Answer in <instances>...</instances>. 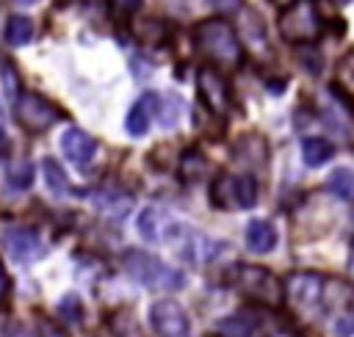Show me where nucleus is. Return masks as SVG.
Listing matches in <instances>:
<instances>
[{
    "label": "nucleus",
    "mask_w": 354,
    "mask_h": 337,
    "mask_svg": "<svg viewBox=\"0 0 354 337\" xmlns=\"http://www.w3.org/2000/svg\"><path fill=\"white\" fill-rule=\"evenodd\" d=\"M335 331H337V337H354V315L340 318V320L335 323Z\"/></svg>",
    "instance_id": "obj_24"
},
{
    "label": "nucleus",
    "mask_w": 354,
    "mask_h": 337,
    "mask_svg": "<svg viewBox=\"0 0 354 337\" xmlns=\"http://www.w3.org/2000/svg\"><path fill=\"white\" fill-rule=\"evenodd\" d=\"M14 108H17V122L30 133H41V130L53 127L55 122H61V110L50 99H44L41 94H33V91L19 94Z\"/></svg>",
    "instance_id": "obj_6"
},
{
    "label": "nucleus",
    "mask_w": 354,
    "mask_h": 337,
    "mask_svg": "<svg viewBox=\"0 0 354 337\" xmlns=\"http://www.w3.org/2000/svg\"><path fill=\"white\" fill-rule=\"evenodd\" d=\"M17 3H36V0H17Z\"/></svg>",
    "instance_id": "obj_31"
},
{
    "label": "nucleus",
    "mask_w": 354,
    "mask_h": 337,
    "mask_svg": "<svg viewBox=\"0 0 354 337\" xmlns=\"http://www.w3.org/2000/svg\"><path fill=\"white\" fill-rule=\"evenodd\" d=\"M6 180H8L11 188L22 191V188H28V185L33 182V166H30L28 160H19V163H14V166L6 171Z\"/></svg>",
    "instance_id": "obj_22"
},
{
    "label": "nucleus",
    "mask_w": 354,
    "mask_h": 337,
    "mask_svg": "<svg viewBox=\"0 0 354 337\" xmlns=\"http://www.w3.org/2000/svg\"><path fill=\"white\" fill-rule=\"evenodd\" d=\"M41 171H44V182H47V188H50L55 196H66V191H69V182H66V174H64V168L58 166V160H53V157H44V163H41Z\"/></svg>",
    "instance_id": "obj_19"
},
{
    "label": "nucleus",
    "mask_w": 354,
    "mask_h": 337,
    "mask_svg": "<svg viewBox=\"0 0 354 337\" xmlns=\"http://www.w3.org/2000/svg\"><path fill=\"white\" fill-rule=\"evenodd\" d=\"M279 36L290 44H310L321 36V11L315 0H293L279 14Z\"/></svg>",
    "instance_id": "obj_3"
},
{
    "label": "nucleus",
    "mask_w": 354,
    "mask_h": 337,
    "mask_svg": "<svg viewBox=\"0 0 354 337\" xmlns=\"http://www.w3.org/2000/svg\"><path fill=\"white\" fill-rule=\"evenodd\" d=\"M337 3H348V0H337Z\"/></svg>",
    "instance_id": "obj_33"
},
{
    "label": "nucleus",
    "mask_w": 354,
    "mask_h": 337,
    "mask_svg": "<svg viewBox=\"0 0 354 337\" xmlns=\"http://www.w3.org/2000/svg\"><path fill=\"white\" fill-rule=\"evenodd\" d=\"M61 149H64V155H66V160H72L75 166H88L91 160H94V155H97V141L86 133V130H80V127H69V130H64V135H61Z\"/></svg>",
    "instance_id": "obj_11"
},
{
    "label": "nucleus",
    "mask_w": 354,
    "mask_h": 337,
    "mask_svg": "<svg viewBox=\"0 0 354 337\" xmlns=\"http://www.w3.org/2000/svg\"><path fill=\"white\" fill-rule=\"evenodd\" d=\"M216 8H221V11H232V8H238L241 6V0H210Z\"/></svg>",
    "instance_id": "obj_27"
},
{
    "label": "nucleus",
    "mask_w": 354,
    "mask_h": 337,
    "mask_svg": "<svg viewBox=\"0 0 354 337\" xmlns=\"http://www.w3.org/2000/svg\"><path fill=\"white\" fill-rule=\"evenodd\" d=\"M351 271H354V262H351Z\"/></svg>",
    "instance_id": "obj_34"
},
{
    "label": "nucleus",
    "mask_w": 354,
    "mask_h": 337,
    "mask_svg": "<svg viewBox=\"0 0 354 337\" xmlns=\"http://www.w3.org/2000/svg\"><path fill=\"white\" fill-rule=\"evenodd\" d=\"M122 265L136 282H141L149 290H180L185 285V276L177 268H171L169 262H163V260H158L141 249L124 251Z\"/></svg>",
    "instance_id": "obj_2"
},
{
    "label": "nucleus",
    "mask_w": 354,
    "mask_h": 337,
    "mask_svg": "<svg viewBox=\"0 0 354 337\" xmlns=\"http://www.w3.org/2000/svg\"><path fill=\"white\" fill-rule=\"evenodd\" d=\"M274 246H277V229H274V224L271 221H263V218L249 221V227H246V249L254 251V254H268Z\"/></svg>",
    "instance_id": "obj_14"
},
{
    "label": "nucleus",
    "mask_w": 354,
    "mask_h": 337,
    "mask_svg": "<svg viewBox=\"0 0 354 337\" xmlns=\"http://www.w3.org/2000/svg\"><path fill=\"white\" fill-rule=\"evenodd\" d=\"M0 88H3V97L11 102H17V97L22 94V77L11 61H0Z\"/></svg>",
    "instance_id": "obj_18"
},
{
    "label": "nucleus",
    "mask_w": 354,
    "mask_h": 337,
    "mask_svg": "<svg viewBox=\"0 0 354 337\" xmlns=\"http://www.w3.org/2000/svg\"><path fill=\"white\" fill-rule=\"evenodd\" d=\"M8 293V276H6V271H3V265H0V298Z\"/></svg>",
    "instance_id": "obj_28"
},
{
    "label": "nucleus",
    "mask_w": 354,
    "mask_h": 337,
    "mask_svg": "<svg viewBox=\"0 0 354 337\" xmlns=\"http://www.w3.org/2000/svg\"><path fill=\"white\" fill-rule=\"evenodd\" d=\"M6 249H8V254H11L14 260H19V262H33V260H39L41 251H44L39 232L30 229V227H11V229L6 232Z\"/></svg>",
    "instance_id": "obj_10"
},
{
    "label": "nucleus",
    "mask_w": 354,
    "mask_h": 337,
    "mask_svg": "<svg viewBox=\"0 0 354 337\" xmlns=\"http://www.w3.org/2000/svg\"><path fill=\"white\" fill-rule=\"evenodd\" d=\"M243 41L254 50V52H268V39H266V28L260 22V17L254 11H243V25H241Z\"/></svg>",
    "instance_id": "obj_15"
},
{
    "label": "nucleus",
    "mask_w": 354,
    "mask_h": 337,
    "mask_svg": "<svg viewBox=\"0 0 354 337\" xmlns=\"http://www.w3.org/2000/svg\"><path fill=\"white\" fill-rule=\"evenodd\" d=\"M196 88H199V97L205 102V108L216 116H224L227 108H230V88L224 83V77L210 69V66H202L199 75H196Z\"/></svg>",
    "instance_id": "obj_9"
},
{
    "label": "nucleus",
    "mask_w": 354,
    "mask_h": 337,
    "mask_svg": "<svg viewBox=\"0 0 354 337\" xmlns=\"http://www.w3.org/2000/svg\"><path fill=\"white\" fill-rule=\"evenodd\" d=\"M301 157L307 166H324L335 157V146L326 138H307L301 144Z\"/></svg>",
    "instance_id": "obj_17"
},
{
    "label": "nucleus",
    "mask_w": 354,
    "mask_h": 337,
    "mask_svg": "<svg viewBox=\"0 0 354 337\" xmlns=\"http://www.w3.org/2000/svg\"><path fill=\"white\" fill-rule=\"evenodd\" d=\"M174 3H188V0H174Z\"/></svg>",
    "instance_id": "obj_32"
},
{
    "label": "nucleus",
    "mask_w": 354,
    "mask_h": 337,
    "mask_svg": "<svg viewBox=\"0 0 354 337\" xmlns=\"http://www.w3.org/2000/svg\"><path fill=\"white\" fill-rule=\"evenodd\" d=\"M64 3L80 6V8H86V11H105V8H108V0H64Z\"/></svg>",
    "instance_id": "obj_25"
},
{
    "label": "nucleus",
    "mask_w": 354,
    "mask_h": 337,
    "mask_svg": "<svg viewBox=\"0 0 354 337\" xmlns=\"http://www.w3.org/2000/svg\"><path fill=\"white\" fill-rule=\"evenodd\" d=\"M194 41H196V50L218 64V66H227V69H235L243 58V47H241V39L235 33V28L227 22V19H202L196 28H194Z\"/></svg>",
    "instance_id": "obj_1"
},
{
    "label": "nucleus",
    "mask_w": 354,
    "mask_h": 337,
    "mask_svg": "<svg viewBox=\"0 0 354 337\" xmlns=\"http://www.w3.org/2000/svg\"><path fill=\"white\" fill-rule=\"evenodd\" d=\"M238 287L249 298H254L260 304H268V307H277L282 301V293H285L279 279L271 271L260 268V265H241L238 268Z\"/></svg>",
    "instance_id": "obj_5"
},
{
    "label": "nucleus",
    "mask_w": 354,
    "mask_h": 337,
    "mask_svg": "<svg viewBox=\"0 0 354 337\" xmlns=\"http://www.w3.org/2000/svg\"><path fill=\"white\" fill-rule=\"evenodd\" d=\"M329 191L346 202H354V168H335L329 177Z\"/></svg>",
    "instance_id": "obj_21"
},
{
    "label": "nucleus",
    "mask_w": 354,
    "mask_h": 337,
    "mask_svg": "<svg viewBox=\"0 0 354 337\" xmlns=\"http://www.w3.org/2000/svg\"><path fill=\"white\" fill-rule=\"evenodd\" d=\"M216 207L224 210H249L257 204V182L252 174H218L210 185Z\"/></svg>",
    "instance_id": "obj_4"
},
{
    "label": "nucleus",
    "mask_w": 354,
    "mask_h": 337,
    "mask_svg": "<svg viewBox=\"0 0 354 337\" xmlns=\"http://www.w3.org/2000/svg\"><path fill=\"white\" fill-rule=\"evenodd\" d=\"M282 290H285V298L296 309H304L307 312V309L318 307L321 293H324V282L313 271H299V273H290L288 276V282L282 285Z\"/></svg>",
    "instance_id": "obj_8"
},
{
    "label": "nucleus",
    "mask_w": 354,
    "mask_h": 337,
    "mask_svg": "<svg viewBox=\"0 0 354 337\" xmlns=\"http://www.w3.org/2000/svg\"><path fill=\"white\" fill-rule=\"evenodd\" d=\"M138 232L147 238V240H163V218L155 207H147L141 210V218H138Z\"/></svg>",
    "instance_id": "obj_20"
},
{
    "label": "nucleus",
    "mask_w": 354,
    "mask_h": 337,
    "mask_svg": "<svg viewBox=\"0 0 354 337\" xmlns=\"http://www.w3.org/2000/svg\"><path fill=\"white\" fill-rule=\"evenodd\" d=\"M41 337H64V334H61V331H58V329H53V326H47V329H44V334H41Z\"/></svg>",
    "instance_id": "obj_29"
},
{
    "label": "nucleus",
    "mask_w": 354,
    "mask_h": 337,
    "mask_svg": "<svg viewBox=\"0 0 354 337\" xmlns=\"http://www.w3.org/2000/svg\"><path fill=\"white\" fill-rule=\"evenodd\" d=\"M6 337H39V334L33 329H28V326H11Z\"/></svg>",
    "instance_id": "obj_26"
},
{
    "label": "nucleus",
    "mask_w": 354,
    "mask_h": 337,
    "mask_svg": "<svg viewBox=\"0 0 354 337\" xmlns=\"http://www.w3.org/2000/svg\"><path fill=\"white\" fill-rule=\"evenodd\" d=\"M337 86L343 91V99H348L354 105V52L340 64V69H337Z\"/></svg>",
    "instance_id": "obj_23"
},
{
    "label": "nucleus",
    "mask_w": 354,
    "mask_h": 337,
    "mask_svg": "<svg viewBox=\"0 0 354 337\" xmlns=\"http://www.w3.org/2000/svg\"><path fill=\"white\" fill-rule=\"evenodd\" d=\"M149 323L158 337H188L191 334L185 309L171 298H160L149 307Z\"/></svg>",
    "instance_id": "obj_7"
},
{
    "label": "nucleus",
    "mask_w": 354,
    "mask_h": 337,
    "mask_svg": "<svg viewBox=\"0 0 354 337\" xmlns=\"http://www.w3.org/2000/svg\"><path fill=\"white\" fill-rule=\"evenodd\" d=\"M155 105H158V97H155V94H141V97L133 102V108L127 110V122H124L130 135L141 138V135L149 130V122H152V116H155Z\"/></svg>",
    "instance_id": "obj_13"
},
{
    "label": "nucleus",
    "mask_w": 354,
    "mask_h": 337,
    "mask_svg": "<svg viewBox=\"0 0 354 337\" xmlns=\"http://www.w3.org/2000/svg\"><path fill=\"white\" fill-rule=\"evenodd\" d=\"M30 39H33V19L25 17V14L8 17V22H6V41L14 44V47H22Z\"/></svg>",
    "instance_id": "obj_16"
},
{
    "label": "nucleus",
    "mask_w": 354,
    "mask_h": 337,
    "mask_svg": "<svg viewBox=\"0 0 354 337\" xmlns=\"http://www.w3.org/2000/svg\"><path fill=\"white\" fill-rule=\"evenodd\" d=\"M271 3H274V6H290L293 0H271Z\"/></svg>",
    "instance_id": "obj_30"
},
{
    "label": "nucleus",
    "mask_w": 354,
    "mask_h": 337,
    "mask_svg": "<svg viewBox=\"0 0 354 337\" xmlns=\"http://www.w3.org/2000/svg\"><path fill=\"white\" fill-rule=\"evenodd\" d=\"M88 199L94 202V207L111 218H124L133 207V199L124 193V191H116V188H102V191H91Z\"/></svg>",
    "instance_id": "obj_12"
}]
</instances>
